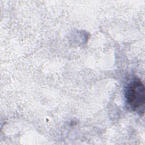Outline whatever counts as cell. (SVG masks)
Wrapping results in <instances>:
<instances>
[{
	"label": "cell",
	"mask_w": 145,
	"mask_h": 145,
	"mask_svg": "<svg viewBox=\"0 0 145 145\" xmlns=\"http://www.w3.org/2000/svg\"><path fill=\"white\" fill-rule=\"evenodd\" d=\"M125 96L129 106L133 111L144 113L145 104V88L138 78L133 79L126 87Z\"/></svg>",
	"instance_id": "cell-1"
}]
</instances>
